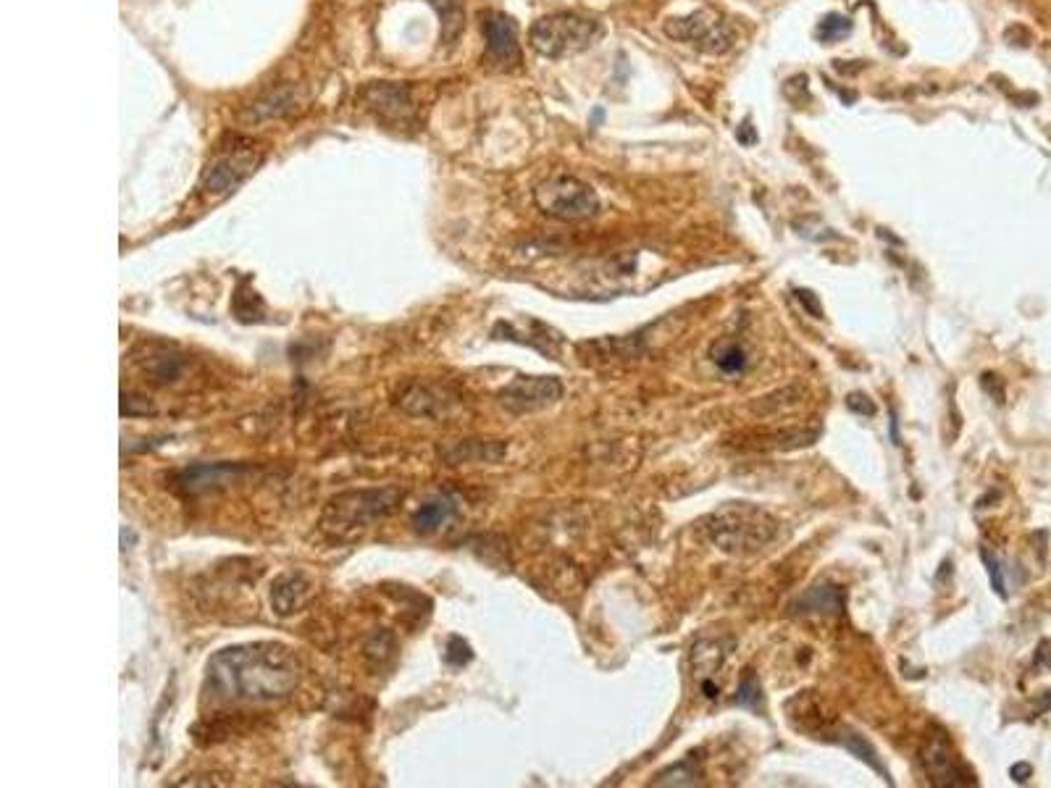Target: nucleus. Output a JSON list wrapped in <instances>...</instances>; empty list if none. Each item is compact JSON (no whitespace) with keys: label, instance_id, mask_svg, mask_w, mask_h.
Instances as JSON below:
<instances>
[{"label":"nucleus","instance_id":"a211bd4d","mask_svg":"<svg viewBox=\"0 0 1051 788\" xmlns=\"http://www.w3.org/2000/svg\"><path fill=\"white\" fill-rule=\"evenodd\" d=\"M492 337L510 339V342H521V345L534 347V350L544 352V355H558V347H560V342H563L558 331H552L550 326H542L539 334H523V331L515 324H510V321H497L492 329Z\"/></svg>","mask_w":1051,"mask_h":788},{"label":"nucleus","instance_id":"412c9836","mask_svg":"<svg viewBox=\"0 0 1051 788\" xmlns=\"http://www.w3.org/2000/svg\"><path fill=\"white\" fill-rule=\"evenodd\" d=\"M710 358H713L715 366L726 373H741L747 371L749 366V355L744 350V345L739 342H731V339H718L710 347Z\"/></svg>","mask_w":1051,"mask_h":788},{"label":"nucleus","instance_id":"f257e3e1","mask_svg":"<svg viewBox=\"0 0 1051 788\" xmlns=\"http://www.w3.org/2000/svg\"><path fill=\"white\" fill-rule=\"evenodd\" d=\"M300 683V665L279 641L234 644L208 660L203 691L219 704H269L287 699Z\"/></svg>","mask_w":1051,"mask_h":788},{"label":"nucleus","instance_id":"6ab92c4d","mask_svg":"<svg viewBox=\"0 0 1051 788\" xmlns=\"http://www.w3.org/2000/svg\"><path fill=\"white\" fill-rule=\"evenodd\" d=\"M828 744L844 746V749H847V752H852L854 757H860L862 762H868V765L873 767L875 773H881L883 778H886V781H889V778H891L889 770L883 767V762H881V757H878V752H875V749L868 744V741L862 739L860 733H854L852 728H847V725H836V731L831 733V739H828Z\"/></svg>","mask_w":1051,"mask_h":788},{"label":"nucleus","instance_id":"393cba45","mask_svg":"<svg viewBox=\"0 0 1051 788\" xmlns=\"http://www.w3.org/2000/svg\"><path fill=\"white\" fill-rule=\"evenodd\" d=\"M445 660L450 662L452 668H463V665H468V662L473 660L471 644H468L463 636H450V641H447Z\"/></svg>","mask_w":1051,"mask_h":788},{"label":"nucleus","instance_id":"f3484780","mask_svg":"<svg viewBox=\"0 0 1051 788\" xmlns=\"http://www.w3.org/2000/svg\"><path fill=\"white\" fill-rule=\"evenodd\" d=\"M455 513H458L455 500H450L447 494H437V497H431V500H426L424 505L418 507L410 523H413L418 534H434L442 526H447L455 518Z\"/></svg>","mask_w":1051,"mask_h":788},{"label":"nucleus","instance_id":"a878e982","mask_svg":"<svg viewBox=\"0 0 1051 788\" xmlns=\"http://www.w3.org/2000/svg\"><path fill=\"white\" fill-rule=\"evenodd\" d=\"M852 29V24H849L847 16H841V14H831L826 16L823 22H820L818 27V35L826 40V43H833V40H839V37H844Z\"/></svg>","mask_w":1051,"mask_h":788},{"label":"nucleus","instance_id":"7ed1b4c3","mask_svg":"<svg viewBox=\"0 0 1051 788\" xmlns=\"http://www.w3.org/2000/svg\"><path fill=\"white\" fill-rule=\"evenodd\" d=\"M405 492L400 486H376V489H350L329 500L321 513V531L337 539L353 536L363 528L384 521L395 513Z\"/></svg>","mask_w":1051,"mask_h":788},{"label":"nucleus","instance_id":"f03ea898","mask_svg":"<svg viewBox=\"0 0 1051 788\" xmlns=\"http://www.w3.org/2000/svg\"><path fill=\"white\" fill-rule=\"evenodd\" d=\"M702 534L726 555H755L778 534V521L752 502H726L699 521Z\"/></svg>","mask_w":1051,"mask_h":788},{"label":"nucleus","instance_id":"bb28decb","mask_svg":"<svg viewBox=\"0 0 1051 788\" xmlns=\"http://www.w3.org/2000/svg\"><path fill=\"white\" fill-rule=\"evenodd\" d=\"M981 557H983V563L988 565V576H991V586H994V591L1002 599H1007V589H1004V576H1002V565H999V560L991 557L988 549H981Z\"/></svg>","mask_w":1051,"mask_h":788},{"label":"nucleus","instance_id":"4be33fe9","mask_svg":"<svg viewBox=\"0 0 1051 788\" xmlns=\"http://www.w3.org/2000/svg\"><path fill=\"white\" fill-rule=\"evenodd\" d=\"M153 376V381L158 384H171V381L179 379V373L184 368V355L174 350H161L150 358V366H145Z\"/></svg>","mask_w":1051,"mask_h":788},{"label":"nucleus","instance_id":"cd10ccee","mask_svg":"<svg viewBox=\"0 0 1051 788\" xmlns=\"http://www.w3.org/2000/svg\"><path fill=\"white\" fill-rule=\"evenodd\" d=\"M847 408L852 410V413H857V416H875L873 400H870L868 394H862V392L849 394V397H847Z\"/></svg>","mask_w":1051,"mask_h":788},{"label":"nucleus","instance_id":"6e6552de","mask_svg":"<svg viewBox=\"0 0 1051 788\" xmlns=\"http://www.w3.org/2000/svg\"><path fill=\"white\" fill-rule=\"evenodd\" d=\"M665 35L678 40V43H689L692 48L702 50V53H726L734 43V32L728 27L720 16L710 14V11H697V14H689L684 19H671L665 22Z\"/></svg>","mask_w":1051,"mask_h":788},{"label":"nucleus","instance_id":"423d86ee","mask_svg":"<svg viewBox=\"0 0 1051 788\" xmlns=\"http://www.w3.org/2000/svg\"><path fill=\"white\" fill-rule=\"evenodd\" d=\"M539 211L558 221H586L600 213V197L576 176H550L534 190Z\"/></svg>","mask_w":1051,"mask_h":788},{"label":"nucleus","instance_id":"4468645a","mask_svg":"<svg viewBox=\"0 0 1051 788\" xmlns=\"http://www.w3.org/2000/svg\"><path fill=\"white\" fill-rule=\"evenodd\" d=\"M508 447L502 442H492V439H458V442L442 444L437 450V455L445 460L447 465H460V463H497V460L505 458Z\"/></svg>","mask_w":1051,"mask_h":788},{"label":"nucleus","instance_id":"aec40b11","mask_svg":"<svg viewBox=\"0 0 1051 788\" xmlns=\"http://www.w3.org/2000/svg\"><path fill=\"white\" fill-rule=\"evenodd\" d=\"M844 602H847V597H844V591H841L839 586L823 584L807 591L805 597L799 599L794 607H799L802 613L839 615L841 610H844Z\"/></svg>","mask_w":1051,"mask_h":788},{"label":"nucleus","instance_id":"1a4fd4ad","mask_svg":"<svg viewBox=\"0 0 1051 788\" xmlns=\"http://www.w3.org/2000/svg\"><path fill=\"white\" fill-rule=\"evenodd\" d=\"M560 397H563V384L555 376H518L497 394L502 408L515 416L550 408Z\"/></svg>","mask_w":1051,"mask_h":788},{"label":"nucleus","instance_id":"c85d7f7f","mask_svg":"<svg viewBox=\"0 0 1051 788\" xmlns=\"http://www.w3.org/2000/svg\"><path fill=\"white\" fill-rule=\"evenodd\" d=\"M797 297H799V303L805 305V308H807V310H810L812 316H815V318H820V316H823V310H820V303H818V297L812 295L810 289H797Z\"/></svg>","mask_w":1051,"mask_h":788},{"label":"nucleus","instance_id":"dca6fc26","mask_svg":"<svg viewBox=\"0 0 1051 788\" xmlns=\"http://www.w3.org/2000/svg\"><path fill=\"white\" fill-rule=\"evenodd\" d=\"M734 649V641L731 639H702L694 644L692 649V668L702 681H710L713 673H718L723 668V662L728 660Z\"/></svg>","mask_w":1051,"mask_h":788},{"label":"nucleus","instance_id":"9b49d317","mask_svg":"<svg viewBox=\"0 0 1051 788\" xmlns=\"http://www.w3.org/2000/svg\"><path fill=\"white\" fill-rule=\"evenodd\" d=\"M484 40H487V58L492 64L510 69L521 64V45H518V27L510 16L487 14L484 16Z\"/></svg>","mask_w":1051,"mask_h":788},{"label":"nucleus","instance_id":"c756f323","mask_svg":"<svg viewBox=\"0 0 1051 788\" xmlns=\"http://www.w3.org/2000/svg\"><path fill=\"white\" fill-rule=\"evenodd\" d=\"M1030 773H1033V770H1030V765H1015V767H1012V778H1015L1017 783L1028 781Z\"/></svg>","mask_w":1051,"mask_h":788},{"label":"nucleus","instance_id":"ddd939ff","mask_svg":"<svg viewBox=\"0 0 1051 788\" xmlns=\"http://www.w3.org/2000/svg\"><path fill=\"white\" fill-rule=\"evenodd\" d=\"M452 394L447 389L434 387V384H408L403 392L397 394V405L408 413V416L431 418L445 413L447 405H452Z\"/></svg>","mask_w":1051,"mask_h":788},{"label":"nucleus","instance_id":"9d476101","mask_svg":"<svg viewBox=\"0 0 1051 788\" xmlns=\"http://www.w3.org/2000/svg\"><path fill=\"white\" fill-rule=\"evenodd\" d=\"M368 111H374L381 121L389 124H408L416 119V98L413 87L397 85V82H374L366 85L358 95Z\"/></svg>","mask_w":1051,"mask_h":788},{"label":"nucleus","instance_id":"f8f14e48","mask_svg":"<svg viewBox=\"0 0 1051 788\" xmlns=\"http://www.w3.org/2000/svg\"><path fill=\"white\" fill-rule=\"evenodd\" d=\"M247 468L237 463H198L184 468L182 473H177V484L179 492L184 494H203L211 492V489H221V486L232 484L237 476H242Z\"/></svg>","mask_w":1051,"mask_h":788},{"label":"nucleus","instance_id":"0eeeda50","mask_svg":"<svg viewBox=\"0 0 1051 788\" xmlns=\"http://www.w3.org/2000/svg\"><path fill=\"white\" fill-rule=\"evenodd\" d=\"M920 765L933 786H973L975 775L967 770L965 762L957 757L952 741L941 731L939 725H933L928 736L920 746Z\"/></svg>","mask_w":1051,"mask_h":788},{"label":"nucleus","instance_id":"b1692460","mask_svg":"<svg viewBox=\"0 0 1051 788\" xmlns=\"http://www.w3.org/2000/svg\"><path fill=\"white\" fill-rule=\"evenodd\" d=\"M762 699L760 681H757L755 670H744V678L739 683V694H736V704L747 707V710H755L757 702Z\"/></svg>","mask_w":1051,"mask_h":788},{"label":"nucleus","instance_id":"20e7f679","mask_svg":"<svg viewBox=\"0 0 1051 788\" xmlns=\"http://www.w3.org/2000/svg\"><path fill=\"white\" fill-rule=\"evenodd\" d=\"M261 161L263 150L258 142L229 134L226 140L216 145V153H213V158L203 169L198 187L200 195L208 197V200H221V197L232 195L247 176H253V171L261 166Z\"/></svg>","mask_w":1051,"mask_h":788},{"label":"nucleus","instance_id":"2eb2a0df","mask_svg":"<svg viewBox=\"0 0 1051 788\" xmlns=\"http://www.w3.org/2000/svg\"><path fill=\"white\" fill-rule=\"evenodd\" d=\"M308 594H311V581L300 570H290V573L276 576L274 586H271V607L276 615L287 618L305 605Z\"/></svg>","mask_w":1051,"mask_h":788},{"label":"nucleus","instance_id":"5701e85b","mask_svg":"<svg viewBox=\"0 0 1051 788\" xmlns=\"http://www.w3.org/2000/svg\"><path fill=\"white\" fill-rule=\"evenodd\" d=\"M699 783V767L694 762V757H686L678 765L665 767L663 773H657L655 786H697Z\"/></svg>","mask_w":1051,"mask_h":788},{"label":"nucleus","instance_id":"39448f33","mask_svg":"<svg viewBox=\"0 0 1051 788\" xmlns=\"http://www.w3.org/2000/svg\"><path fill=\"white\" fill-rule=\"evenodd\" d=\"M602 37V24L589 16L563 14L544 16L529 29V43L544 58H568L592 48Z\"/></svg>","mask_w":1051,"mask_h":788}]
</instances>
